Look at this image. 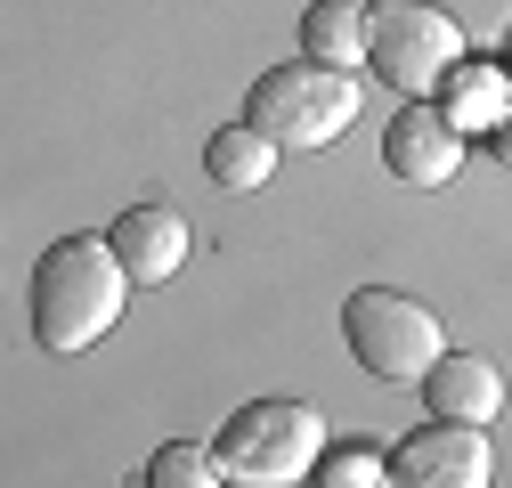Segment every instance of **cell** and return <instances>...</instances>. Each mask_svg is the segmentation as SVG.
Masks as SVG:
<instances>
[{"label":"cell","instance_id":"2","mask_svg":"<svg viewBox=\"0 0 512 488\" xmlns=\"http://www.w3.org/2000/svg\"><path fill=\"white\" fill-rule=\"evenodd\" d=\"M326 448H334V432L309 399H244L212 440L228 488H301Z\"/></svg>","mask_w":512,"mask_h":488},{"label":"cell","instance_id":"14","mask_svg":"<svg viewBox=\"0 0 512 488\" xmlns=\"http://www.w3.org/2000/svg\"><path fill=\"white\" fill-rule=\"evenodd\" d=\"M309 488H391V456H382L374 440H334L326 456H317Z\"/></svg>","mask_w":512,"mask_h":488},{"label":"cell","instance_id":"9","mask_svg":"<svg viewBox=\"0 0 512 488\" xmlns=\"http://www.w3.org/2000/svg\"><path fill=\"white\" fill-rule=\"evenodd\" d=\"M423 407H431V423H472V432H488L504 415V375L472 350H447L423 375Z\"/></svg>","mask_w":512,"mask_h":488},{"label":"cell","instance_id":"4","mask_svg":"<svg viewBox=\"0 0 512 488\" xmlns=\"http://www.w3.org/2000/svg\"><path fill=\"white\" fill-rule=\"evenodd\" d=\"M342 342H350V358L366 366L374 383H423L431 366L447 358L439 310H423V301L399 293V285H358L342 301Z\"/></svg>","mask_w":512,"mask_h":488},{"label":"cell","instance_id":"7","mask_svg":"<svg viewBox=\"0 0 512 488\" xmlns=\"http://www.w3.org/2000/svg\"><path fill=\"white\" fill-rule=\"evenodd\" d=\"M382 163H391V179H407V188H447V179L464 171V131L431 98H407L382 122Z\"/></svg>","mask_w":512,"mask_h":488},{"label":"cell","instance_id":"11","mask_svg":"<svg viewBox=\"0 0 512 488\" xmlns=\"http://www.w3.org/2000/svg\"><path fill=\"white\" fill-rule=\"evenodd\" d=\"M439 114L456 122L464 139H472V131L488 139L496 122L512 114V82H504V66H496V57H464V66H456V74L439 82Z\"/></svg>","mask_w":512,"mask_h":488},{"label":"cell","instance_id":"13","mask_svg":"<svg viewBox=\"0 0 512 488\" xmlns=\"http://www.w3.org/2000/svg\"><path fill=\"white\" fill-rule=\"evenodd\" d=\"M139 488H228V472H220V456L196 448V440H163V448L147 456Z\"/></svg>","mask_w":512,"mask_h":488},{"label":"cell","instance_id":"15","mask_svg":"<svg viewBox=\"0 0 512 488\" xmlns=\"http://www.w3.org/2000/svg\"><path fill=\"white\" fill-rule=\"evenodd\" d=\"M488 155H496V163L512 171V114H504V122H496V131H488Z\"/></svg>","mask_w":512,"mask_h":488},{"label":"cell","instance_id":"16","mask_svg":"<svg viewBox=\"0 0 512 488\" xmlns=\"http://www.w3.org/2000/svg\"><path fill=\"white\" fill-rule=\"evenodd\" d=\"M496 66H504V82H512V33H504V57H496Z\"/></svg>","mask_w":512,"mask_h":488},{"label":"cell","instance_id":"3","mask_svg":"<svg viewBox=\"0 0 512 488\" xmlns=\"http://www.w3.org/2000/svg\"><path fill=\"white\" fill-rule=\"evenodd\" d=\"M244 122L252 131H269L277 147H334L350 122H358V74L342 66H317V57H285L269 66L261 82L244 90Z\"/></svg>","mask_w":512,"mask_h":488},{"label":"cell","instance_id":"1","mask_svg":"<svg viewBox=\"0 0 512 488\" xmlns=\"http://www.w3.org/2000/svg\"><path fill=\"white\" fill-rule=\"evenodd\" d=\"M122 293H131V269L114 261L106 236H57L33 261V342L49 358H82L122 318Z\"/></svg>","mask_w":512,"mask_h":488},{"label":"cell","instance_id":"8","mask_svg":"<svg viewBox=\"0 0 512 488\" xmlns=\"http://www.w3.org/2000/svg\"><path fill=\"white\" fill-rule=\"evenodd\" d=\"M106 244H114V261L131 269V285H171L179 261H187V220L171 204H131V212H114Z\"/></svg>","mask_w":512,"mask_h":488},{"label":"cell","instance_id":"10","mask_svg":"<svg viewBox=\"0 0 512 488\" xmlns=\"http://www.w3.org/2000/svg\"><path fill=\"white\" fill-rule=\"evenodd\" d=\"M204 179H212V188H228V196L269 188V179H277V139H269V131H252L244 114L220 122V131L204 139Z\"/></svg>","mask_w":512,"mask_h":488},{"label":"cell","instance_id":"5","mask_svg":"<svg viewBox=\"0 0 512 488\" xmlns=\"http://www.w3.org/2000/svg\"><path fill=\"white\" fill-rule=\"evenodd\" d=\"M366 66L399 98H431L464 66V25L439 0H374L366 9Z\"/></svg>","mask_w":512,"mask_h":488},{"label":"cell","instance_id":"6","mask_svg":"<svg viewBox=\"0 0 512 488\" xmlns=\"http://www.w3.org/2000/svg\"><path fill=\"white\" fill-rule=\"evenodd\" d=\"M496 480V448L472 423H423L391 448V488H488Z\"/></svg>","mask_w":512,"mask_h":488},{"label":"cell","instance_id":"12","mask_svg":"<svg viewBox=\"0 0 512 488\" xmlns=\"http://www.w3.org/2000/svg\"><path fill=\"white\" fill-rule=\"evenodd\" d=\"M301 57L358 74L366 66V9H358V0H309V9H301Z\"/></svg>","mask_w":512,"mask_h":488}]
</instances>
